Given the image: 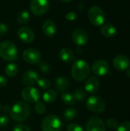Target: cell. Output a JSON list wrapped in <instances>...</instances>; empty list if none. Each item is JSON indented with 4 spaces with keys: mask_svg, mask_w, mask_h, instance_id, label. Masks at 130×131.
I'll list each match as a JSON object with an SVG mask.
<instances>
[{
    "mask_svg": "<svg viewBox=\"0 0 130 131\" xmlns=\"http://www.w3.org/2000/svg\"><path fill=\"white\" fill-rule=\"evenodd\" d=\"M34 110L35 111L39 114H43L45 113L46 111V107L44 105V103L42 102H40V101H38L35 103V105H34Z\"/></svg>",
    "mask_w": 130,
    "mask_h": 131,
    "instance_id": "83f0119b",
    "label": "cell"
},
{
    "mask_svg": "<svg viewBox=\"0 0 130 131\" xmlns=\"http://www.w3.org/2000/svg\"><path fill=\"white\" fill-rule=\"evenodd\" d=\"M37 84L41 88L44 90H48L51 86V81L48 78H38Z\"/></svg>",
    "mask_w": 130,
    "mask_h": 131,
    "instance_id": "4316f807",
    "label": "cell"
},
{
    "mask_svg": "<svg viewBox=\"0 0 130 131\" xmlns=\"http://www.w3.org/2000/svg\"><path fill=\"white\" fill-rule=\"evenodd\" d=\"M90 73V68L87 62L84 60L76 61L71 68V74L74 80L81 81L85 80Z\"/></svg>",
    "mask_w": 130,
    "mask_h": 131,
    "instance_id": "7a4b0ae2",
    "label": "cell"
},
{
    "mask_svg": "<svg viewBox=\"0 0 130 131\" xmlns=\"http://www.w3.org/2000/svg\"><path fill=\"white\" fill-rule=\"evenodd\" d=\"M100 88V81L95 76L88 78L84 84V90L89 94H95Z\"/></svg>",
    "mask_w": 130,
    "mask_h": 131,
    "instance_id": "9a60e30c",
    "label": "cell"
},
{
    "mask_svg": "<svg viewBox=\"0 0 130 131\" xmlns=\"http://www.w3.org/2000/svg\"><path fill=\"white\" fill-rule=\"evenodd\" d=\"M72 40L76 45L82 46L87 43L88 35L84 29L77 28L74 30L72 33Z\"/></svg>",
    "mask_w": 130,
    "mask_h": 131,
    "instance_id": "7c38bea8",
    "label": "cell"
},
{
    "mask_svg": "<svg viewBox=\"0 0 130 131\" xmlns=\"http://www.w3.org/2000/svg\"><path fill=\"white\" fill-rule=\"evenodd\" d=\"M42 30L44 34L48 37H53L57 32V27L55 23L50 19H47L42 25Z\"/></svg>",
    "mask_w": 130,
    "mask_h": 131,
    "instance_id": "e0dca14e",
    "label": "cell"
},
{
    "mask_svg": "<svg viewBox=\"0 0 130 131\" xmlns=\"http://www.w3.org/2000/svg\"><path fill=\"white\" fill-rule=\"evenodd\" d=\"M29 115L30 107L25 101H18L11 107L10 117L16 122H23L26 121Z\"/></svg>",
    "mask_w": 130,
    "mask_h": 131,
    "instance_id": "6da1fadb",
    "label": "cell"
},
{
    "mask_svg": "<svg viewBox=\"0 0 130 131\" xmlns=\"http://www.w3.org/2000/svg\"><path fill=\"white\" fill-rule=\"evenodd\" d=\"M1 109H2V104H1V103H0V111H1Z\"/></svg>",
    "mask_w": 130,
    "mask_h": 131,
    "instance_id": "60d3db41",
    "label": "cell"
},
{
    "mask_svg": "<svg viewBox=\"0 0 130 131\" xmlns=\"http://www.w3.org/2000/svg\"><path fill=\"white\" fill-rule=\"evenodd\" d=\"M0 57L5 61H14L18 57V48L16 45L9 41L0 43Z\"/></svg>",
    "mask_w": 130,
    "mask_h": 131,
    "instance_id": "3957f363",
    "label": "cell"
},
{
    "mask_svg": "<svg viewBox=\"0 0 130 131\" xmlns=\"http://www.w3.org/2000/svg\"><path fill=\"white\" fill-rule=\"evenodd\" d=\"M100 31L103 36L107 38H112L116 34V28L111 24H104L102 25Z\"/></svg>",
    "mask_w": 130,
    "mask_h": 131,
    "instance_id": "ffe728a7",
    "label": "cell"
},
{
    "mask_svg": "<svg viewBox=\"0 0 130 131\" xmlns=\"http://www.w3.org/2000/svg\"><path fill=\"white\" fill-rule=\"evenodd\" d=\"M21 97L24 101H25V102L36 103L39 101L41 94L40 91L37 88L29 86L23 89L21 92Z\"/></svg>",
    "mask_w": 130,
    "mask_h": 131,
    "instance_id": "ba28073f",
    "label": "cell"
},
{
    "mask_svg": "<svg viewBox=\"0 0 130 131\" xmlns=\"http://www.w3.org/2000/svg\"><path fill=\"white\" fill-rule=\"evenodd\" d=\"M18 71V66L15 63H9L5 68V73L8 77H15Z\"/></svg>",
    "mask_w": 130,
    "mask_h": 131,
    "instance_id": "7402d4cb",
    "label": "cell"
},
{
    "mask_svg": "<svg viewBox=\"0 0 130 131\" xmlns=\"http://www.w3.org/2000/svg\"><path fill=\"white\" fill-rule=\"evenodd\" d=\"M62 126L61 119L55 115L47 116L41 123L42 131H61Z\"/></svg>",
    "mask_w": 130,
    "mask_h": 131,
    "instance_id": "277c9868",
    "label": "cell"
},
{
    "mask_svg": "<svg viewBox=\"0 0 130 131\" xmlns=\"http://www.w3.org/2000/svg\"><path fill=\"white\" fill-rule=\"evenodd\" d=\"M59 58L65 63H70L74 60L75 56L72 50L67 48H64L59 51Z\"/></svg>",
    "mask_w": 130,
    "mask_h": 131,
    "instance_id": "d6986e66",
    "label": "cell"
},
{
    "mask_svg": "<svg viewBox=\"0 0 130 131\" xmlns=\"http://www.w3.org/2000/svg\"><path fill=\"white\" fill-rule=\"evenodd\" d=\"M63 116L66 121H73L77 116V111L74 107H68L64 112Z\"/></svg>",
    "mask_w": 130,
    "mask_h": 131,
    "instance_id": "cb8c5ba5",
    "label": "cell"
},
{
    "mask_svg": "<svg viewBox=\"0 0 130 131\" xmlns=\"http://www.w3.org/2000/svg\"><path fill=\"white\" fill-rule=\"evenodd\" d=\"M8 122H9V118L5 114L0 115V127H6L8 125Z\"/></svg>",
    "mask_w": 130,
    "mask_h": 131,
    "instance_id": "1f68e13d",
    "label": "cell"
},
{
    "mask_svg": "<svg viewBox=\"0 0 130 131\" xmlns=\"http://www.w3.org/2000/svg\"><path fill=\"white\" fill-rule=\"evenodd\" d=\"M67 131H85L84 129L78 124H70L68 125Z\"/></svg>",
    "mask_w": 130,
    "mask_h": 131,
    "instance_id": "f546056e",
    "label": "cell"
},
{
    "mask_svg": "<svg viewBox=\"0 0 130 131\" xmlns=\"http://www.w3.org/2000/svg\"><path fill=\"white\" fill-rule=\"evenodd\" d=\"M117 131H130L129 121H124L118 125Z\"/></svg>",
    "mask_w": 130,
    "mask_h": 131,
    "instance_id": "f1b7e54d",
    "label": "cell"
},
{
    "mask_svg": "<svg viewBox=\"0 0 130 131\" xmlns=\"http://www.w3.org/2000/svg\"><path fill=\"white\" fill-rule=\"evenodd\" d=\"M86 106L90 112L94 114H101L106 108V104L103 99L97 96L90 97L87 101Z\"/></svg>",
    "mask_w": 130,
    "mask_h": 131,
    "instance_id": "5b68a950",
    "label": "cell"
},
{
    "mask_svg": "<svg viewBox=\"0 0 130 131\" xmlns=\"http://www.w3.org/2000/svg\"><path fill=\"white\" fill-rule=\"evenodd\" d=\"M38 78L39 77L37 72H35L34 71L29 70L23 74L21 81H22V83L25 85L33 86L35 84H37Z\"/></svg>",
    "mask_w": 130,
    "mask_h": 131,
    "instance_id": "2e32d148",
    "label": "cell"
},
{
    "mask_svg": "<svg viewBox=\"0 0 130 131\" xmlns=\"http://www.w3.org/2000/svg\"><path fill=\"white\" fill-rule=\"evenodd\" d=\"M62 2H71L72 0H61Z\"/></svg>",
    "mask_w": 130,
    "mask_h": 131,
    "instance_id": "ab89813d",
    "label": "cell"
},
{
    "mask_svg": "<svg viewBox=\"0 0 130 131\" xmlns=\"http://www.w3.org/2000/svg\"><path fill=\"white\" fill-rule=\"evenodd\" d=\"M86 131H106V125L100 117H93L87 124Z\"/></svg>",
    "mask_w": 130,
    "mask_h": 131,
    "instance_id": "8fae6325",
    "label": "cell"
},
{
    "mask_svg": "<svg viewBox=\"0 0 130 131\" xmlns=\"http://www.w3.org/2000/svg\"><path fill=\"white\" fill-rule=\"evenodd\" d=\"M118 122L114 118H109L107 121V126L110 129H116L118 127Z\"/></svg>",
    "mask_w": 130,
    "mask_h": 131,
    "instance_id": "4dcf8cb0",
    "label": "cell"
},
{
    "mask_svg": "<svg viewBox=\"0 0 130 131\" xmlns=\"http://www.w3.org/2000/svg\"><path fill=\"white\" fill-rule=\"evenodd\" d=\"M39 67H40L41 71H43V72H44V73L49 72V71H51V70H50L51 68H50L49 65H48V64H46V63H41L40 65H39Z\"/></svg>",
    "mask_w": 130,
    "mask_h": 131,
    "instance_id": "836d02e7",
    "label": "cell"
},
{
    "mask_svg": "<svg viewBox=\"0 0 130 131\" xmlns=\"http://www.w3.org/2000/svg\"><path fill=\"white\" fill-rule=\"evenodd\" d=\"M126 75L130 78V68H128L127 70H126Z\"/></svg>",
    "mask_w": 130,
    "mask_h": 131,
    "instance_id": "f35d334b",
    "label": "cell"
},
{
    "mask_svg": "<svg viewBox=\"0 0 130 131\" xmlns=\"http://www.w3.org/2000/svg\"><path fill=\"white\" fill-rule=\"evenodd\" d=\"M70 81L67 77L59 76L55 80L54 86L59 92H64L69 87Z\"/></svg>",
    "mask_w": 130,
    "mask_h": 131,
    "instance_id": "ac0fdd59",
    "label": "cell"
},
{
    "mask_svg": "<svg viewBox=\"0 0 130 131\" xmlns=\"http://www.w3.org/2000/svg\"><path fill=\"white\" fill-rule=\"evenodd\" d=\"M8 31V26L4 23H0V35H5Z\"/></svg>",
    "mask_w": 130,
    "mask_h": 131,
    "instance_id": "8d00e7d4",
    "label": "cell"
},
{
    "mask_svg": "<svg viewBox=\"0 0 130 131\" xmlns=\"http://www.w3.org/2000/svg\"><path fill=\"white\" fill-rule=\"evenodd\" d=\"M92 71L97 76H105L110 71V65L104 60L96 61L92 65Z\"/></svg>",
    "mask_w": 130,
    "mask_h": 131,
    "instance_id": "30bf717a",
    "label": "cell"
},
{
    "mask_svg": "<svg viewBox=\"0 0 130 131\" xmlns=\"http://www.w3.org/2000/svg\"><path fill=\"white\" fill-rule=\"evenodd\" d=\"M8 83V79L5 75L0 74V88L5 87Z\"/></svg>",
    "mask_w": 130,
    "mask_h": 131,
    "instance_id": "d590c367",
    "label": "cell"
},
{
    "mask_svg": "<svg viewBox=\"0 0 130 131\" xmlns=\"http://www.w3.org/2000/svg\"><path fill=\"white\" fill-rule=\"evenodd\" d=\"M90 21L95 26H101L105 21V14L103 9L98 6H92L88 11Z\"/></svg>",
    "mask_w": 130,
    "mask_h": 131,
    "instance_id": "8992f818",
    "label": "cell"
},
{
    "mask_svg": "<svg viewBox=\"0 0 130 131\" xmlns=\"http://www.w3.org/2000/svg\"><path fill=\"white\" fill-rule=\"evenodd\" d=\"M50 7L48 0H31L30 9L31 12L38 16L45 14Z\"/></svg>",
    "mask_w": 130,
    "mask_h": 131,
    "instance_id": "52a82bcc",
    "label": "cell"
},
{
    "mask_svg": "<svg viewBox=\"0 0 130 131\" xmlns=\"http://www.w3.org/2000/svg\"><path fill=\"white\" fill-rule=\"evenodd\" d=\"M77 18V14L74 12H70L66 15V19L68 21H74Z\"/></svg>",
    "mask_w": 130,
    "mask_h": 131,
    "instance_id": "e575fe53",
    "label": "cell"
},
{
    "mask_svg": "<svg viewBox=\"0 0 130 131\" xmlns=\"http://www.w3.org/2000/svg\"><path fill=\"white\" fill-rule=\"evenodd\" d=\"M113 64L118 71H126L129 68L130 61L125 55H117L114 58Z\"/></svg>",
    "mask_w": 130,
    "mask_h": 131,
    "instance_id": "5bb4252c",
    "label": "cell"
},
{
    "mask_svg": "<svg viewBox=\"0 0 130 131\" xmlns=\"http://www.w3.org/2000/svg\"><path fill=\"white\" fill-rule=\"evenodd\" d=\"M30 19V14L28 11L26 10H22L21 11L17 18V21L20 25H25Z\"/></svg>",
    "mask_w": 130,
    "mask_h": 131,
    "instance_id": "d4e9b609",
    "label": "cell"
},
{
    "mask_svg": "<svg viewBox=\"0 0 130 131\" xmlns=\"http://www.w3.org/2000/svg\"><path fill=\"white\" fill-rule=\"evenodd\" d=\"M57 98V94L56 91L49 89L47 90L42 95V99L46 103H53Z\"/></svg>",
    "mask_w": 130,
    "mask_h": 131,
    "instance_id": "44dd1931",
    "label": "cell"
},
{
    "mask_svg": "<svg viewBox=\"0 0 130 131\" xmlns=\"http://www.w3.org/2000/svg\"><path fill=\"white\" fill-rule=\"evenodd\" d=\"M2 111L5 114H10L11 111V107H9L8 106H4L2 108Z\"/></svg>",
    "mask_w": 130,
    "mask_h": 131,
    "instance_id": "74e56055",
    "label": "cell"
},
{
    "mask_svg": "<svg viewBox=\"0 0 130 131\" xmlns=\"http://www.w3.org/2000/svg\"><path fill=\"white\" fill-rule=\"evenodd\" d=\"M18 35L20 40L25 43H31L34 38V34L31 28L28 26H22L18 30Z\"/></svg>",
    "mask_w": 130,
    "mask_h": 131,
    "instance_id": "4fadbf2b",
    "label": "cell"
},
{
    "mask_svg": "<svg viewBox=\"0 0 130 131\" xmlns=\"http://www.w3.org/2000/svg\"><path fill=\"white\" fill-rule=\"evenodd\" d=\"M12 131H31V130L28 126L21 124H16L13 127Z\"/></svg>",
    "mask_w": 130,
    "mask_h": 131,
    "instance_id": "d6a6232c",
    "label": "cell"
},
{
    "mask_svg": "<svg viewBox=\"0 0 130 131\" xmlns=\"http://www.w3.org/2000/svg\"><path fill=\"white\" fill-rule=\"evenodd\" d=\"M74 95L76 98L77 101L81 102L83 101H84L86 99V96H87V93L85 91V90H83L82 88H77L75 90Z\"/></svg>",
    "mask_w": 130,
    "mask_h": 131,
    "instance_id": "484cf974",
    "label": "cell"
},
{
    "mask_svg": "<svg viewBox=\"0 0 130 131\" xmlns=\"http://www.w3.org/2000/svg\"><path fill=\"white\" fill-rule=\"evenodd\" d=\"M23 59L28 64H38L41 59V54L39 51L35 48H28L22 54Z\"/></svg>",
    "mask_w": 130,
    "mask_h": 131,
    "instance_id": "9c48e42d",
    "label": "cell"
},
{
    "mask_svg": "<svg viewBox=\"0 0 130 131\" xmlns=\"http://www.w3.org/2000/svg\"><path fill=\"white\" fill-rule=\"evenodd\" d=\"M61 99L63 102L67 105H73L76 103V98L72 93L69 92H65L61 94Z\"/></svg>",
    "mask_w": 130,
    "mask_h": 131,
    "instance_id": "603a6c76",
    "label": "cell"
}]
</instances>
